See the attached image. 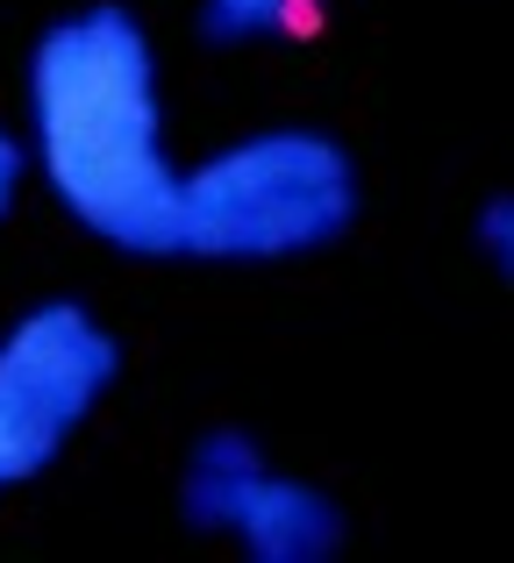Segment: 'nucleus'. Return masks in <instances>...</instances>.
Wrapping results in <instances>:
<instances>
[{"mask_svg": "<svg viewBox=\"0 0 514 563\" xmlns=\"http://www.w3.org/2000/svg\"><path fill=\"white\" fill-rule=\"evenodd\" d=\"M22 151L51 200L122 257H179V157L151 29L122 0L65 14L22 71Z\"/></svg>", "mask_w": 514, "mask_h": 563, "instance_id": "f257e3e1", "label": "nucleus"}, {"mask_svg": "<svg viewBox=\"0 0 514 563\" xmlns=\"http://www.w3.org/2000/svg\"><path fill=\"white\" fill-rule=\"evenodd\" d=\"M358 157L321 129H258L179 165V257L278 264L358 229Z\"/></svg>", "mask_w": 514, "mask_h": 563, "instance_id": "f03ea898", "label": "nucleus"}, {"mask_svg": "<svg viewBox=\"0 0 514 563\" xmlns=\"http://www.w3.org/2000/svg\"><path fill=\"white\" fill-rule=\"evenodd\" d=\"M122 378V343L86 300H36L0 329V493L72 450Z\"/></svg>", "mask_w": 514, "mask_h": 563, "instance_id": "7ed1b4c3", "label": "nucleus"}, {"mask_svg": "<svg viewBox=\"0 0 514 563\" xmlns=\"http://www.w3.org/2000/svg\"><path fill=\"white\" fill-rule=\"evenodd\" d=\"M179 514L194 536H229L251 563H336L350 542L336 493L272 471L251 428H208L186 450Z\"/></svg>", "mask_w": 514, "mask_h": 563, "instance_id": "20e7f679", "label": "nucleus"}, {"mask_svg": "<svg viewBox=\"0 0 514 563\" xmlns=\"http://www.w3.org/2000/svg\"><path fill=\"white\" fill-rule=\"evenodd\" d=\"M321 0H194V29L215 51H243V43H278L300 36L315 22Z\"/></svg>", "mask_w": 514, "mask_h": 563, "instance_id": "39448f33", "label": "nucleus"}, {"mask_svg": "<svg viewBox=\"0 0 514 563\" xmlns=\"http://www.w3.org/2000/svg\"><path fill=\"white\" fill-rule=\"evenodd\" d=\"M479 250H486V264L493 272H514V200L507 192H493L486 207H479Z\"/></svg>", "mask_w": 514, "mask_h": 563, "instance_id": "423d86ee", "label": "nucleus"}, {"mask_svg": "<svg viewBox=\"0 0 514 563\" xmlns=\"http://www.w3.org/2000/svg\"><path fill=\"white\" fill-rule=\"evenodd\" d=\"M22 179H29V151L14 129H0V221L14 214V200H22Z\"/></svg>", "mask_w": 514, "mask_h": 563, "instance_id": "0eeeda50", "label": "nucleus"}]
</instances>
